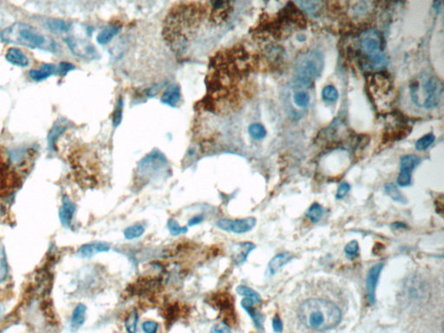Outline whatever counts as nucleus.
I'll return each mask as SVG.
<instances>
[{"instance_id": "46", "label": "nucleus", "mask_w": 444, "mask_h": 333, "mask_svg": "<svg viewBox=\"0 0 444 333\" xmlns=\"http://www.w3.org/2000/svg\"><path fill=\"white\" fill-rule=\"evenodd\" d=\"M392 228L398 229V228H407V226H406V224H405V223H403V222H395V223L392 224Z\"/></svg>"}, {"instance_id": "6", "label": "nucleus", "mask_w": 444, "mask_h": 333, "mask_svg": "<svg viewBox=\"0 0 444 333\" xmlns=\"http://www.w3.org/2000/svg\"><path fill=\"white\" fill-rule=\"evenodd\" d=\"M361 51L369 57V65L373 69H380L387 63V58L381 50V39L375 30H369L360 38Z\"/></svg>"}, {"instance_id": "32", "label": "nucleus", "mask_w": 444, "mask_h": 333, "mask_svg": "<svg viewBox=\"0 0 444 333\" xmlns=\"http://www.w3.org/2000/svg\"><path fill=\"white\" fill-rule=\"evenodd\" d=\"M322 97L325 102H335L339 99V91L333 85H326L322 90Z\"/></svg>"}, {"instance_id": "14", "label": "nucleus", "mask_w": 444, "mask_h": 333, "mask_svg": "<svg viewBox=\"0 0 444 333\" xmlns=\"http://www.w3.org/2000/svg\"><path fill=\"white\" fill-rule=\"evenodd\" d=\"M110 250V245L107 242H91L82 245L77 251V255L82 258H91L96 254L107 253Z\"/></svg>"}, {"instance_id": "22", "label": "nucleus", "mask_w": 444, "mask_h": 333, "mask_svg": "<svg viewBox=\"0 0 444 333\" xmlns=\"http://www.w3.org/2000/svg\"><path fill=\"white\" fill-rule=\"evenodd\" d=\"M55 71V66L51 63H43L39 69H31L29 75L35 81H42L51 76Z\"/></svg>"}, {"instance_id": "5", "label": "nucleus", "mask_w": 444, "mask_h": 333, "mask_svg": "<svg viewBox=\"0 0 444 333\" xmlns=\"http://www.w3.org/2000/svg\"><path fill=\"white\" fill-rule=\"evenodd\" d=\"M0 38L3 42L15 43L18 45L35 49L43 46L45 37L39 30L28 23H17L11 24L0 33Z\"/></svg>"}, {"instance_id": "33", "label": "nucleus", "mask_w": 444, "mask_h": 333, "mask_svg": "<svg viewBox=\"0 0 444 333\" xmlns=\"http://www.w3.org/2000/svg\"><path fill=\"white\" fill-rule=\"evenodd\" d=\"M248 132L251 135L252 138L255 140H261L267 135V130L265 129L263 125H261L260 123H254L249 127Z\"/></svg>"}, {"instance_id": "8", "label": "nucleus", "mask_w": 444, "mask_h": 333, "mask_svg": "<svg viewBox=\"0 0 444 333\" xmlns=\"http://www.w3.org/2000/svg\"><path fill=\"white\" fill-rule=\"evenodd\" d=\"M168 165L167 159L161 152L154 151L148 154L139 162L137 173L142 177L149 179L158 178L168 174Z\"/></svg>"}, {"instance_id": "13", "label": "nucleus", "mask_w": 444, "mask_h": 333, "mask_svg": "<svg viewBox=\"0 0 444 333\" xmlns=\"http://www.w3.org/2000/svg\"><path fill=\"white\" fill-rule=\"evenodd\" d=\"M66 42L68 43L70 50H72L74 54H76V56L82 57V58H87V59H91L94 58L95 56V48L90 45L89 43H86L82 40L76 39L74 37H69L68 39H66Z\"/></svg>"}, {"instance_id": "25", "label": "nucleus", "mask_w": 444, "mask_h": 333, "mask_svg": "<svg viewBox=\"0 0 444 333\" xmlns=\"http://www.w3.org/2000/svg\"><path fill=\"white\" fill-rule=\"evenodd\" d=\"M65 129L66 124L63 122V121H58L56 122L51 130L49 131V135H48V143H49V148H53L55 146L56 139L58 138V136Z\"/></svg>"}, {"instance_id": "20", "label": "nucleus", "mask_w": 444, "mask_h": 333, "mask_svg": "<svg viewBox=\"0 0 444 333\" xmlns=\"http://www.w3.org/2000/svg\"><path fill=\"white\" fill-rule=\"evenodd\" d=\"M300 88H297L293 94V102L296 107L300 109H306L309 106L310 102H311V96L309 93L307 92L305 89H303L304 86L298 85Z\"/></svg>"}, {"instance_id": "36", "label": "nucleus", "mask_w": 444, "mask_h": 333, "mask_svg": "<svg viewBox=\"0 0 444 333\" xmlns=\"http://www.w3.org/2000/svg\"><path fill=\"white\" fill-rule=\"evenodd\" d=\"M297 3L308 13H314L319 10L320 3L317 1H299Z\"/></svg>"}, {"instance_id": "15", "label": "nucleus", "mask_w": 444, "mask_h": 333, "mask_svg": "<svg viewBox=\"0 0 444 333\" xmlns=\"http://www.w3.org/2000/svg\"><path fill=\"white\" fill-rule=\"evenodd\" d=\"M75 212H76V205L69 200V197L64 196L63 199V204L59 209L60 221L64 227H69L71 225Z\"/></svg>"}, {"instance_id": "18", "label": "nucleus", "mask_w": 444, "mask_h": 333, "mask_svg": "<svg viewBox=\"0 0 444 333\" xmlns=\"http://www.w3.org/2000/svg\"><path fill=\"white\" fill-rule=\"evenodd\" d=\"M181 89L178 84H172L166 89L162 97L161 102L170 107H176L181 101Z\"/></svg>"}, {"instance_id": "7", "label": "nucleus", "mask_w": 444, "mask_h": 333, "mask_svg": "<svg viewBox=\"0 0 444 333\" xmlns=\"http://www.w3.org/2000/svg\"><path fill=\"white\" fill-rule=\"evenodd\" d=\"M19 182V175L14 169L5 149L0 145V198L10 195Z\"/></svg>"}, {"instance_id": "23", "label": "nucleus", "mask_w": 444, "mask_h": 333, "mask_svg": "<svg viewBox=\"0 0 444 333\" xmlns=\"http://www.w3.org/2000/svg\"><path fill=\"white\" fill-rule=\"evenodd\" d=\"M121 30V26L117 24H111L106 27L99 33L96 40L100 44H106L110 42Z\"/></svg>"}, {"instance_id": "26", "label": "nucleus", "mask_w": 444, "mask_h": 333, "mask_svg": "<svg viewBox=\"0 0 444 333\" xmlns=\"http://www.w3.org/2000/svg\"><path fill=\"white\" fill-rule=\"evenodd\" d=\"M144 227L142 226V225H133V226H130V227L126 228L124 232H123V235H124V238H125L126 240L132 241V240L138 239V238L142 236V234H144Z\"/></svg>"}, {"instance_id": "37", "label": "nucleus", "mask_w": 444, "mask_h": 333, "mask_svg": "<svg viewBox=\"0 0 444 333\" xmlns=\"http://www.w3.org/2000/svg\"><path fill=\"white\" fill-rule=\"evenodd\" d=\"M48 26L54 30H60V31H67L69 30L70 23L63 21V20H50L48 22Z\"/></svg>"}, {"instance_id": "11", "label": "nucleus", "mask_w": 444, "mask_h": 333, "mask_svg": "<svg viewBox=\"0 0 444 333\" xmlns=\"http://www.w3.org/2000/svg\"><path fill=\"white\" fill-rule=\"evenodd\" d=\"M232 12L230 2L216 1L211 3L209 20L214 24H221L226 22Z\"/></svg>"}, {"instance_id": "34", "label": "nucleus", "mask_w": 444, "mask_h": 333, "mask_svg": "<svg viewBox=\"0 0 444 333\" xmlns=\"http://www.w3.org/2000/svg\"><path fill=\"white\" fill-rule=\"evenodd\" d=\"M167 226H168V231L173 236H178L181 234H187L188 231L187 227H181L174 219L168 220Z\"/></svg>"}, {"instance_id": "9", "label": "nucleus", "mask_w": 444, "mask_h": 333, "mask_svg": "<svg viewBox=\"0 0 444 333\" xmlns=\"http://www.w3.org/2000/svg\"><path fill=\"white\" fill-rule=\"evenodd\" d=\"M256 222V219L254 217L244 218L237 220L221 219L217 221L216 226L222 231L241 234L250 232L255 227Z\"/></svg>"}, {"instance_id": "42", "label": "nucleus", "mask_w": 444, "mask_h": 333, "mask_svg": "<svg viewBox=\"0 0 444 333\" xmlns=\"http://www.w3.org/2000/svg\"><path fill=\"white\" fill-rule=\"evenodd\" d=\"M211 333H232V331H231L230 327H228L227 324L225 323V322H221V323L215 325L212 328Z\"/></svg>"}, {"instance_id": "17", "label": "nucleus", "mask_w": 444, "mask_h": 333, "mask_svg": "<svg viewBox=\"0 0 444 333\" xmlns=\"http://www.w3.org/2000/svg\"><path fill=\"white\" fill-rule=\"evenodd\" d=\"M293 254H291L289 252H284L281 254H277L275 257H273L270 261L268 267H267V272L269 275H274L280 268L287 264L288 262L292 261L293 259Z\"/></svg>"}, {"instance_id": "29", "label": "nucleus", "mask_w": 444, "mask_h": 333, "mask_svg": "<svg viewBox=\"0 0 444 333\" xmlns=\"http://www.w3.org/2000/svg\"><path fill=\"white\" fill-rule=\"evenodd\" d=\"M385 192L386 194L393 200V201L399 202V203H405L406 199L405 196L402 195L401 192L399 191L398 187L393 183H388L385 185Z\"/></svg>"}, {"instance_id": "38", "label": "nucleus", "mask_w": 444, "mask_h": 333, "mask_svg": "<svg viewBox=\"0 0 444 333\" xmlns=\"http://www.w3.org/2000/svg\"><path fill=\"white\" fill-rule=\"evenodd\" d=\"M122 99L120 98L117 102L114 113H113V124L118 126L122 122Z\"/></svg>"}, {"instance_id": "12", "label": "nucleus", "mask_w": 444, "mask_h": 333, "mask_svg": "<svg viewBox=\"0 0 444 333\" xmlns=\"http://www.w3.org/2000/svg\"><path fill=\"white\" fill-rule=\"evenodd\" d=\"M384 268V263L375 265L369 270L366 278V294L371 305L376 303V289L379 283V276Z\"/></svg>"}, {"instance_id": "24", "label": "nucleus", "mask_w": 444, "mask_h": 333, "mask_svg": "<svg viewBox=\"0 0 444 333\" xmlns=\"http://www.w3.org/2000/svg\"><path fill=\"white\" fill-rule=\"evenodd\" d=\"M86 308L85 306L83 304H79L77 305L75 309L73 310L72 315H71V327L75 329H77L79 327H82V325L85 322L86 318Z\"/></svg>"}, {"instance_id": "16", "label": "nucleus", "mask_w": 444, "mask_h": 333, "mask_svg": "<svg viewBox=\"0 0 444 333\" xmlns=\"http://www.w3.org/2000/svg\"><path fill=\"white\" fill-rule=\"evenodd\" d=\"M255 246L252 242H240L234 246L233 250V261L236 265L242 264L247 261V256L254 250Z\"/></svg>"}, {"instance_id": "27", "label": "nucleus", "mask_w": 444, "mask_h": 333, "mask_svg": "<svg viewBox=\"0 0 444 333\" xmlns=\"http://www.w3.org/2000/svg\"><path fill=\"white\" fill-rule=\"evenodd\" d=\"M324 215V208L319 203H314L306 212V216L313 223L319 222Z\"/></svg>"}, {"instance_id": "39", "label": "nucleus", "mask_w": 444, "mask_h": 333, "mask_svg": "<svg viewBox=\"0 0 444 333\" xmlns=\"http://www.w3.org/2000/svg\"><path fill=\"white\" fill-rule=\"evenodd\" d=\"M359 252V246L358 241H352L345 247V253L347 256L354 258L358 255Z\"/></svg>"}, {"instance_id": "45", "label": "nucleus", "mask_w": 444, "mask_h": 333, "mask_svg": "<svg viewBox=\"0 0 444 333\" xmlns=\"http://www.w3.org/2000/svg\"><path fill=\"white\" fill-rule=\"evenodd\" d=\"M203 221H204V216L203 215H195L194 217L191 218L190 220L188 221V227L193 228V227H195L197 225L201 224V222H203Z\"/></svg>"}, {"instance_id": "28", "label": "nucleus", "mask_w": 444, "mask_h": 333, "mask_svg": "<svg viewBox=\"0 0 444 333\" xmlns=\"http://www.w3.org/2000/svg\"><path fill=\"white\" fill-rule=\"evenodd\" d=\"M236 293H237L240 296H242V297L252 299V300H254V303H260V300H260V294H258L255 291L253 290L250 287L241 285V286H239V287H237V288H236Z\"/></svg>"}, {"instance_id": "47", "label": "nucleus", "mask_w": 444, "mask_h": 333, "mask_svg": "<svg viewBox=\"0 0 444 333\" xmlns=\"http://www.w3.org/2000/svg\"><path fill=\"white\" fill-rule=\"evenodd\" d=\"M3 306H2V304L0 303V315H1V314H3Z\"/></svg>"}, {"instance_id": "2", "label": "nucleus", "mask_w": 444, "mask_h": 333, "mask_svg": "<svg viewBox=\"0 0 444 333\" xmlns=\"http://www.w3.org/2000/svg\"><path fill=\"white\" fill-rule=\"evenodd\" d=\"M298 316L304 327L324 332L337 327L342 320L339 307L325 299H309L300 305Z\"/></svg>"}, {"instance_id": "35", "label": "nucleus", "mask_w": 444, "mask_h": 333, "mask_svg": "<svg viewBox=\"0 0 444 333\" xmlns=\"http://www.w3.org/2000/svg\"><path fill=\"white\" fill-rule=\"evenodd\" d=\"M8 274V264H7L6 254L0 246V284L5 281Z\"/></svg>"}, {"instance_id": "43", "label": "nucleus", "mask_w": 444, "mask_h": 333, "mask_svg": "<svg viewBox=\"0 0 444 333\" xmlns=\"http://www.w3.org/2000/svg\"><path fill=\"white\" fill-rule=\"evenodd\" d=\"M74 69H75V66L73 65L72 63L63 62V63H59L58 68H57V71H58L60 75H65V74L69 72L70 70H73Z\"/></svg>"}, {"instance_id": "31", "label": "nucleus", "mask_w": 444, "mask_h": 333, "mask_svg": "<svg viewBox=\"0 0 444 333\" xmlns=\"http://www.w3.org/2000/svg\"><path fill=\"white\" fill-rule=\"evenodd\" d=\"M138 314L136 311H133L128 314L125 320V329L128 333H136L138 324Z\"/></svg>"}, {"instance_id": "44", "label": "nucleus", "mask_w": 444, "mask_h": 333, "mask_svg": "<svg viewBox=\"0 0 444 333\" xmlns=\"http://www.w3.org/2000/svg\"><path fill=\"white\" fill-rule=\"evenodd\" d=\"M273 332L275 333H281L283 331V323L278 314H276L273 318Z\"/></svg>"}, {"instance_id": "19", "label": "nucleus", "mask_w": 444, "mask_h": 333, "mask_svg": "<svg viewBox=\"0 0 444 333\" xmlns=\"http://www.w3.org/2000/svg\"><path fill=\"white\" fill-rule=\"evenodd\" d=\"M240 304H241V307H242L244 310L246 311L248 315L252 318V320L254 321L256 328L260 329V330L262 329L264 316L254 309V305L255 303H254V300H252V299H249V298H245V299L241 300Z\"/></svg>"}, {"instance_id": "21", "label": "nucleus", "mask_w": 444, "mask_h": 333, "mask_svg": "<svg viewBox=\"0 0 444 333\" xmlns=\"http://www.w3.org/2000/svg\"><path fill=\"white\" fill-rule=\"evenodd\" d=\"M6 60L14 65L25 67L29 64V60L21 50L16 48H10L6 53Z\"/></svg>"}, {"instance_id": "40", "label": "nucleus", "mask_w": 444, "mask_h": 333, "mask_svg": "<svg viewBox=\"0 0 444 333\" xmlns=\"http://www.w3.org/2000/svg\"><path fill=\"white\" fill-rule=\"evenodd\" d=\"M159 325L155 321L148 320L142 324V331L144 333H157Z\"/></svg>"}, {"instance_id": "4", "label": "nucleus", "mask_w": 444, "mask_h": 333, "mask_svg": "<svg viewBox=\"0 0 444 333\" xmlns=\"http://www.w3.org/2000/svg\"><path fill=\"white\" fill-rule=\"evenodd\" d=\"M324 69V56L318 50L301 54L295 63V82L304 87L311 85L319 77Z\"/></svg>"}, {"instance_id": "30", "label": "nucleus", "mask_w": 444, "mask_h": 333, "mask_svg": "<svg viewBox=\"0 0 444 333\" xmlns=\"http://www.w3.org/2000/svg\"><path fill=\"white\" fill-rule=\"evenodd\" d=\"M435 135L433 134H427V135H425V136H423L420 139H418L417 142H416V149L418 150V151H424V150H426V149H428L430 147H431L435 142Z\"/></svg>"}, {"instance_id": "1", "label": "nucleus", "mask_w": 444, "mask_h": 333, "mask_svg": "<svg viewBox=\"0 0 444 333\" xmlns=\"http://www.w3.org/2000/svg\"><path fill=\"white\" fill-rule=\"evenodd\" d=\"M207 3H182L166 18L165 39L176 53L184 52L207 15Z\"/></svg>"}, {"instance_id": "3", "label": "nucleus", "mask_w": 444, "mask_h": 333, "mask_svg": "<svg viewBox=\"0 0 444 333\" xmlns=\"http://www.w3.org/2000/svg\"><path fill=\"white\" fill-rule=\"evenodd\" d=\"M410 92L415 105L427 109H435L443 99L444 84L438 76L422 74L412 81Z\"/></svg>"}, {"instance_id": "41", "label": "nucleus", "mask_w": 444, "mask_h": 333, "mask_svg": "<svg viewBox=\"0 0 444 333\" xmlns=\"http://www.w3.org/2000/svg\"><path fill=\"white\" fill-rule=\"evenodd\" d=\"M350 189H351V187H350V185L347 182H342L341 184L339 185V188L337 190L336 198L338 199V200H342V199L345 198L347 194L349 193Z\"/></svg>"}, {"instance_id": "10", "label": "nucleus", "mask_w": 444, "mask_h": 333, "mask_svg": "<svg viewBox=\"0 0 444 333\" xmlns=\"http://www.w3.org/2000/svg\"><path fill=\"white\" fill-rule=\"evenodd\" d=\"M421 162V158L416 155L403 156L400 161V173L397 182L400 187H408L412 184V173Z\"/></svg>"}]
</instances>
